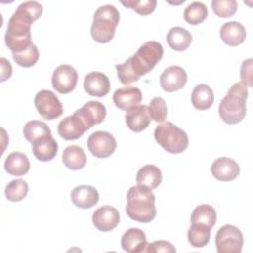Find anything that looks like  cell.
I'll return each mask as SVG.
<instances>
[{
	"label": "cell",
	"mask_w": 253,
	"mask_h": 253,
	"mask_svg": "<svg viewBox=\"0 0 253 253\" xmlns=\"http://www.w3.org/2000/svg\"><path fill=\"white\" fill-rule=\"evenodd\" d=\"M42 13V6L37 1L21 3L10 17L6 34L5 43L12 53H18L29 48L33 43L31 26Z\"/></svg>",
	"instance_id": "obj_1"
},
{
	"label": "cell",
	"mask_w": 253,
	"mask_h": 253,
	"mask_svg": "<svg viewBox=\"0 0 253 253\" xmlns=\"http://www.w3.org/2000/svg\"><path fill=\"white\" fill-rule=\"evenodd\" d=\"M162 56L161 43L155 41L144 42L131 57L115 66L121 83L127 85L137 81L141 76L151 71L162 59Z\"/></svg>",
	"instance_id": "obj_2"
},
{
	"label": "cell",
	"mask_w": 253,
	"mask_h": 253,
	"mask_svg": "<svg viewBox=\"0 0 253 253\" xmlns=\"http://www.w3.org/2000/svg\"><path fill=\"white\" fill-rule=\"evenodd\" d=\"M126 211L132 220L147 223L156 216L155 196L152 191L143 185L132 186L126 194Z\"/></svg>",
	"instance_id": "obj_3"
},
{
	"label": "cell",
	"mask_w": 253,
	"mask_h": 253,
	"mask_svg": "<svg viewBox=\"0 0 253 253\" xmlns=\"http://www.w3.org/2000/svg\"><path fill=\"white\" fill-rule=\"evenodd\" d=\"M247 97V87L241 82L234 83L219 103L218 114L220 119L228 125L240 123L246 115Z\"/></svg>",
	"instance_id": "obj_4"
},
{
	"label": "cell",
	"mask_w": 253,
	"mask_h": 253,
	"mask_svg": "<svg viewBox=\"0 0 253 253\" xmlns=\"http://www.w3.org/2000/svg\"><path fill=\"white\" fill-rule=\"evenodd\" d=\"M120 21V13L114 5H103L99 7L93 16L91 36L94 41L106 43L113 40L117 26Z\"/></svg>",
	"instance_id": "obj_5"
},
{
	"label": "cell",
	"mask_w": 253,
	"mask_h": 253,
	"mask_svg": "<svg viewBox=\"0 0 253 253\" xmlns=\"http://www.w3.org/2000/svg\"><path fill=\"white\" fill-rule=\"evenodd\" d=\"M154 138L164 150L173 154L182 153L189 144L187 133L171 122H164L157 126Z\"/></svg>",
	"instance_id": "obj_6"
},
{
	"label": "cell",
	"mask_w": 253,
	"mask_h": 253,
	"mask_svg": "<svg viewBox=\"0 0 253 253\" xmlns=\"http://www.w3.org/2000/svg\"><path fill=\"white\" fill-rule=\"evenodd\" d=\"M215 245L218 253H240L243 245L242 233L236 226L225 224L216 232Z\"/></svg>",
	"instance_id": "obj_7"
},
{
	"label": "cell",
	"mask_w": 253,
	"mask_h": 253,
	"mask_svg": "<svg viewBox=\"0 0 253 253\" xmlns=\"http://www.w3.org/2000/svg\"><path fill=\"white\" fill-rule=\"evenodd\" d=\"M35 107L45 120H54L63 113V106L57 96L49 90H41L35 96Z\"/></svg>",
	"instance_id": "obj_8"
},
{
	"label": "cell",
	"mask_w": 253,
	"mask_h": 253,
	"mask_svg": "<svg viewBox=\"0 0 253 253\" xmlns=\"http://www.w3.org/2000/svg\"><path fill=\"white\" fill-rule=\"evenodd\" d=\"M87 145L90 152L97 158H107L115 152L117 141L110 132L98 130L90 134Z\"/></svg>",
	"instance_id": "obj_9"
},
{
	"label": "cell",
	"mask_w": 253,
	"mask_h": 253,
	"mask_svg": "<svg viewBox=\"0 0 253 253\" xmlns=\"http://www.w3.org/2000/svg\"><path fill=\"white\" fill-rule=\"evenodd\" d=\"M78 80L76 69L69 64H61L55 68L51 77L52 87L60 94H67L74 90Z\"/></svg>",
	"instance_id": "obj_10"
},
{
	"label": "cell",
	"mask_w": 253,
	"mask_h": 253,
	"mask_svg": "<svg viewBox=\"0 0 253 253\" xmlns=\"http://www.w3.org/2000/svg\"><path fill=\"white\" fill-rule=\"evenodd\" d=\"M88 129L89 127L76 111L73 115L61 120L57 126L58 134L65 140L77 139Z\"/></svg>",
	"instance_id": "obj_11"
},
{
	"label": "cell",
	"mask_w": 253,
	"mask_h": 253,
	"mask_svg": "<svg viewBox=\"0 0 253 253\" xmlns=\"http://www.w3.org/2000/svg\"><path fill=\"white\" fill-rule=\"evenodd\" d=\"M188 75L184 68L178 65L166 68L160 75V85L166 92H175L182 89L187 83Z\"/></svg>",
	"instance_id": "obj_12"
},
{
	"label": "cell",
	"mask_w": 253,
	"mask_h": 253,
	"mask_svg": "<svg viewBox=\"0 0 253 253\" xmlns=\"http://www.w3.org/2000/svg\"><path fill=\"white\" fill-rule=\"evenodd\" d=\"M92 221L98 230L111 231L119 224L120 213L114 207L103 206L93 212Z\"/></svg>",
	"instance_id": "obj_13"
},
{
	"label": "cell",
	"mask_w": 253,
	"mask_h": 253,
	"mask_svg": "<svg viewBox=\"0 0 253 253\" xmlns=\"http://www.w3.org/2000/svg\"><path fill=\"white\" fill-rule=\"evenodd\" d=\"M239 171L237 162L229 157L216 158L211 166L212 176L218 181H232L238 177Z\"/></svg>",
	"instance_id": "obj_14"
},
{
	"label": "cell",
	"mask_w": 253,
	"mask_h": 253,
	"mask_svg": "<svg viewBox=\"0 0 253 253\" xmlns=\"http://www.w3.org/2000/svg\"><path fill=\"white\" fill-rule=\"evenodd\" d=\"M83 87L90 96L104 97L110 91V80L103 72L93 71L85 76Z\"/></svg>",
	"instance_id": "obj_15"
},
{
	"label": "cell",
	"mask_w": 253,
	"mask_h": 253,
	"mask_svg": "<svg viewBox=\"0 0 253 253\" xmlns=\"http://www.w3.org/2000/svg\"><path fill=\"white\" fill-rule=\"evenodd\" d=\"M142 100L141 91L137 87H125L117 89L113 95V102L117 108L123 111L138 106Z\"/></svg>",
	"instance_id": "obj_16"
},
{
	"label": "cell",
	"mask_w": 253,
	"mask_h": 253,
	"mask_svg": "<svg viewBox=\"0 0 253 253\" xmlns=\"http://www.w3.org/2000/svg\"><path fill=\"white\" fill-rule=\"evenodd\" d=\"M125 118L128 128L134 132L144 130L151 122L148 108L145 105H138L129 109L126 111Z\"/></svg>",
	"instance_id": "obj_17"
},
{
	"label": "cell",
	"mask_w": 253,
	"mask_h": 253,
	"mask_svg": "<svg viewBox=\"0 0 253 253\" xmlns=\"http://www.w3.org/2000/svg\"><path fill=\"white\" fill-rule=\"evenodd\" d=\"M146 235L139 228H129L122 236L121 245L123 249L128 253L145 252L147 247Z\"/></svg>",
	"instance_id": "obj_18"
},
{
	"label": "cell",
	"mask_w": 253,
	"mask_h": 253,
	"mask_svg": "<svg viewBox=\"0 0 253 253\" xmlns=\"http://www.w3.org/2000/svg\"><path fill=\"white\" fill-rule=\"evenodd\" d=\"M76 113L82 118L87 126L90 128L94 125H98L106 118V107L98 101H89L78 109Z\"/></svg>",
	"instance_id": "obj_19"
},
{
	"label": "cell",
	"mask_w": 253,
	"mask_h": 253,
	"mask_svg": "<svg viewBox=\"0 0 253 253\" xmlns=\"http://www.w3.org/2000/svg\"><path fill=\"white\" fill-rule=\"evenodd\" d=\"M72 203L81 209H90L99 202L98 191L89 185H80L71 191Z\"/></svg>",
	"instance_id": "obj_20"
},
{
	"label": "cell",
	"mask_w": 253,
	"mask_h": 253,
	"mask_svg": "<svg viewBox=\"0 0 253 253\" xmlns=\"http://www.w3.org/2000/svg\"><path fill=\"white\" fill-rule=\"evenodd\" d=\"M219 36L224 43L230 46L241 44L246 38V30L242 24L236 21L224 23L220 30Z\"/></svg>",
	"instance_id": "obj_21"
},
{
	"label": "cell",
	"mask_w": 253,
	"mask_h": 253,
	"mask_svg": "<svg viewBox=\"0 0 253 253\" xmlns=\"http://www.w3.org/2000/svg\"><path fill=\"white\" fill-rule=\"evenodd\" d=\"M58 144L52 135H46L33 142V153L35 157L42 162L52 160L57 154Z\"/></svg>",
	"instance_id": "obj_22"
},
{
	"label": "cell",
	"mask_w": 253,
	"mask_h": 253,
	"mask_svg": "<svg viewBox=\"0 0 253 253\" xmlns=\"http://www.w3.org/2000/svg\"><path fill=\"white\" fill-rule=\"evenodd\" d=\"M4 168L12 176H23L30 170V161L26 154L15 151L7 156L4 162Z\"/></svg>",
	"instance_id": "obj_23"
},
{
	"label": "cell",
	"mask_w": 253,
	"mask_h": 253,
	"mask_svg": "<svg viewBox=\"0 0 253 253\" xmlns=\"http://www.w3.org/2000/svg\"><path fill=\"white\" fill-rule=\"evenodd\" d=\"M135 179L138 185H143L150 190H153L160 185L162 181V173L157 166L146 164L137 171Z\"/></svg>",
	"instance_id": "obj_24"
},
{
	"label": "cell",
	"mask_w": 253,
	"mask_h": 253,
	"mask_svg": "<svg viewBox=\"0 0 253 253\" xmlns=\"http://www.w3.org/2000/svg\"><path fill=\"white\" fill-rule=\"evenodd\" d=\"M192 34L182 27H174L169 30L166 40L168 45L177 51L186 50L192 42Z\"/></svg>",
	"instance_id": "obj_25"
},
{
	"label": "cell",
	"mask_w": 253,
	"mask_h": 253,
	"mask_svg": "<svg viewBox=\"0 0 253 253\" xmlns=\"http://www.w3.org/2000/svg\"><path fill=\"white\" fill-rule=\"evenodd\" d=\"M213 91L207 84L197 85L191 95V102L199 111H206L210 109L213 103Z\"/></svg>",
	"instance_id": "obj_26"
},
{
	"label": "cell",
	"mask_w": 253,
	"mask_h": 253,
	"mask_svg": "<svg viewBox=\"0 0 253 253\" xmlns=\"http://www.w3.org/2000/svg\"><path fill=\"white\" fill-rule=\"evenodd\" d=\"M62 162L68 169L80 170L86 165L87 157L82 147L69 145L63 150Z\"/></svg>",
	"instance_id": "obj_27"
},
{
	"label": "cell",
	"mask_w": 253,
	"mask_h": 253,
	"mask_svg": "<svg viewBox=\"0 0 253 253\" xmlns=\"http://www.w3.org/2000/svg\"><path fill=\"white\" fill-rule=\"evenodd\" d=\"M216 221V211L211 205H200L194 209L191 214V223L204 224L212 228Z\"/></svg>",
	"instance_id": "obj_28"
},
{
	"label": "cell",
	"mask_w": 253,
	"mask_h": 253,
	"mask_svg": "<svg viewBox=\"0 0 253 253\" xmlns=\"http://www.w3.org/2000/svg\"><path fill=\"white\" fill-rule=\"evenodd\" d=\"M211 228L204 224L191 223L188 230V240L193 247H204L206 246L211 238Z\"/></svg>",
	"instance_id": "obj_29"
},
{
	"label": "cell",
	"mask_w": 253,
	"mask_h": 253,
	"mask_svg": "<svg viewBox=\"0 0 253 253\" xmlns=\"http://www.w3.org/2000/svg\"><path fill=\"white\" fill-rule=\"evenodd\" d=\"M23 134L29 142L33 143L35 140L39 138L50 135L51 130L45 123L37 120H32L25 125L23 128Z\"/></svg>",
	"instance_id": "obj_30"
},
{
	"label": "cell",
	"mask_w": 253,
	"mask_h": 253,
	"mask_svg": "<svg viewBox=\"0 0 253 253\" xmlns=\"http://www.w3.org/2000/svg\"><path fill=\"white\" fill-rule=\"evenodd\" d=\"M208 17V8L202 2H193L186 7L184 19L190 25H199Z\"/></svg>",
	"instance_id": "obj_31"
},
{
	"label": "cell",
	"mask_w": 253,
	"mask_h": 253,
	"mask_svg": "<svg viewBox=\"0 0 253 253\" xmlns=\"http://www.w3.org/2000/svg\"><path fill=\"white\" fill-rule=\"evenodd\" d=\"M29 192V186L23 179L12 180L5 188L6 198L11 202H20Z\"/></svg>",
	"instance_id": "obj_32"
},
{
	"label": "cell",
	"mask_w": 253,
	"mask_h": 253,
	"mask_svg": "<svg viewBox=\"0 0 253 253\" xmlns=\"http://www.w3.org/2000/svg\"><path fill=\"white\" fill-rule=\"evenodd\" d=\"M39 50L35 44H32L29 48L22 52L12 53L14 61L22 67L34 66L39 59Z\"/></svg>",
	"instance_id": "obj_33"
},
{
	"label": "cell",
	"mask_w": 253,
	"mask_h": 253,
	"mask_svg": "<svg viewBox=\"0 0 253 253\" xmlns=\"http://www.w3.org/2000/svg\"><path fill=\"white\" fill-rule=\"evenodd\" d=\"M211 4L213 13L220 18L232 17L237 11L235 0H212Z\"/></svg>",
	"instance_id": "obj_34"
},
{
	"label": "cell",
	"mask_w": 253,
	"mask_h": 253,
	"mask_svg": "<svg viewBox=\"0 0 253 253\" xmlns=\"http://www.w3.org/2000/svg\"><path fill=\"white\" fill-rule=\"evenodd\" d=\"M147 108H148V112L151 117V120L157 123L164 122L167 116V107L163 98L154 97L150 101L149 106Z\"/></svg>",
	"instance_id": "obj_35"
},
{
	"label": "cell",
	"mask_w": 253,
	"mask_h": 253,
	"mask_svg": "<svg viewBox=\"0 0 253 253\" xmlns=\"http://www.w3.org/2000/svg\"><path fill=\"white\" fill-rule=\"evenodd\" d=\"M121 3L129 9L134 10L137 14L145 16L151 14L156 7V0H127V1H121Z\"/></svg>",
	"instance_id": "obj_36"
},
{
	"label": "cell",
	"mask_w": 253,
	"mask_h": 253,
	"mask_svg": "<svg viewBox=\"0 0 253 253\" xmlns=\"http://www.w3.org/2000/svg\"><path fill=\"white\" fill-rule=\"evenodd\" d=\"M145 252L156 253V252H166V253H175L176 248L169 242L165 240H156L152 243L147 244Z\"/></svg>",
	"instance_id": "obj_37"
},
{
	"label": "cell",
	"mask_w": 253,
	"mask_h": 253,
	"mask_svg": "<svg viewBox=\"0 0 253 253\" xmlns=\"http://www.w3.org/2000/svg\"><path fill=\"white\" fill-rule=\"evenodd\" d=\"M252 62L253 60L251 58H248L242 62L240 68L241 83L246 87L252 86Z\"/></svg>",
	"instance_id": "obj_38"
},
{
	"label": "cell",
	"mask_w": 253,
	"mask_h": 253,
	"mask_svg": "<svg viewBox=\"0 0 253 253\" xmlns=\"http://www.w3.org/2000/svg\"><path fill=\"white\" fill-rule=\"evenodd\" d=\"M0 61H1V79H0V81L3 82L11 77L12 66H11V63L9 62V60H7L4 57H1Z\"/></svg>",
	"instance_id": "obj_39"
}]
</instances>
